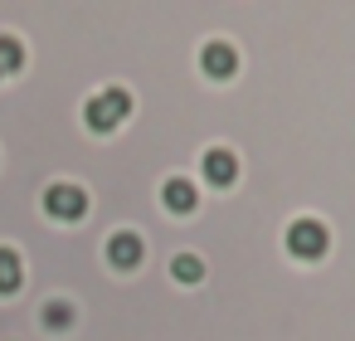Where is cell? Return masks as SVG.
Wrapping results in <instances>:
<instances>
[{"mask_svg":"<svg viewBox=\"0 0 355 341\" xmlns=\"http://www.w3.org/2000/svg\"><path fill=\"white\" fill-rule=\"evenodd\" d=\"M200 166H205V181H209V185H229V181L239 176V156H234V151H224V147L205 151V156H200Z\"/></svg>","mask_w":355,"mask_h":341,"instance_id":"cell-6","label":"cell"},{"mask_svg":"<svg viewBox=\"0 0 355 341\" xmlns=\"http://www.w3.org/2000/svg\"><path fill=\"white\" fill-rule=\"evenodd\" d=\"M171 273H175V283H200V278H205V263H200L195 253H180V258L171 263Z\"/></svg>","mask_w":355,"mask_h":341,"instance_id":"cell-10","label":"cell"},{"mask_svg":"<svg viewBox=\"0 0 355 341\" xmlns=\"http://www.w3.org/2000/svg\"><path fill=\"white\" fill-rule=\"evenodd\" d=\"M287 249H292L297 258H321V253L331 249V234H326L321 219H292V229H287Z\"/></svg>","mask_w":355,"mask_h":341,"instance_id":"cell-2","label":"cell"},{"mask_svg":"<svg viewBox=\"0 0 355 341\" xmlns=\"http://www.w3.org/2000/svg\"><path fill=\"white\" fill-rule=\"evenodd\" d=\"M161 200H166V210H175V215H190L195 205H200V195H195V185L190 181H166V190H161Z\"/></svg>","mask_w":355,"mask_h":341,"instance_id":"cell-7","label":"cell"},{"mask_svg":"<svg viewBox=\"0 0 355 341\" xmlns=\"http://www.w3.org/2000/svg\"><path fill=\"white\" fill-rule=\"evenodd\" d=\"M127 113H132V93H122V88H107V93L88 98V108H83V117H88L93 132H112Z\"/></svg>","mask_w":355,"mask_h":341,"instance_id":"cell-1","label":"cell"},{"mask_svg":"<svg viewBox=\"0 0 355 341\" xmlns=\"http://www.w3.org/2000/svg\"><path fill=\"white\" fill-rule=\"evenodd\" d=\"M20 64H25V49H20V40L0 35V78H6V74H15Z\"/></svg>","mask_w":355,"mask_h":341,"instance_id":"cell-9","label":"cell"},{"mask_svg":"<svg viewBox=\"0 0 355 341\" xmlns=\"http://www.w3.org/2000/svg\"><path fill=\"white\" fill-rule=\"evenodd\" d=\"M44 210H49L54 219H78V215L88 210V195H83L78 185L59 181V185H49V195H44Z\"/></svg>","mask_w":355,"mask_h":341,"instance_id":"cell-3","label":"cell"},{"mask_svg":"<svg viewBox=\"0 0 355 341\" xmlns=\"http://www.w3.org/2000/svg\"><path fill=\"white\" fill-rule=\"evenodd\" d=\"M107 263L112 268H137L141 263V234H132V229H117L112 239H107Z\"/></svg>","mask_w":355,"mask_h":341,"instance_id":"cell-5","label":"cell"},{"mask_svg":"<svg viewBox=\"0 0 355 341\" xmlns=\"http://www.w3.org/2000/svg\"><path fill=\"white\" fill-rule=\"evenodd\" d=\"M69 322H73V307H69V302H44V326L64 331Z\"/></svg>","mask_w":355,"mask_h":341,"instance_id":"cell-11","label":"cell"},{"mask_svg":"<svg viewBox=\"0 0 355 341\" xmlns=\"http://www.w3.org/2000/svg\"><path fill=\"white\" fill-rule=\"evenodd\" d=\"M20 283H25L20 253H15V249H0V292H20Z\"/></svg>","mask_w":355,"mask_h":341,"instance_id":"cell-8","label":"cell"},{"mask_svg":"<svg viewBox=\"0 0 355 341\" xmlns=\"http://www.w3.org/2000/svg\"><path fill=\"white\" fill-rule=\"evenodd\" d=\"M200 69H205L209 78H234V69H239V49L224 44V40H209V44L200 49Z\"/></svg>","mask_w":355,"mask_h":341,"instance_id":"cell-4","label":"cell"}]
</instances>
